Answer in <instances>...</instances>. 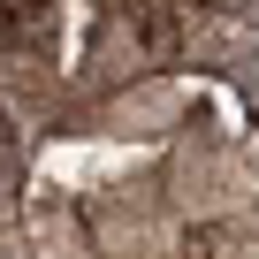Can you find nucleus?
I'll use <instances>...</instances> for the list:
<instances>
[{
	"label": "nucleus",
	"instance_id": "1",
	"mask_svg": "<svg viewBox=\"0 0 259 259\" xmlns=\"http://www.w3.org/2000/svg\"><path fill=\"white\" fill-rule=\"evenodd\" d=\"M0 8H8V0H0Z\"/></svg>",
	"mask_w": 259,
	"mask_h": 259
}]
</instances>
